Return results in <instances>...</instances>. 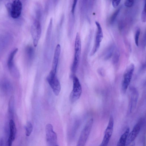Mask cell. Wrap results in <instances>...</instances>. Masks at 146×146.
Returning <instances> with one entry per match:
<instances>
[{
    "label": "cell",
    "mask_w": 146,
    "mask_h": 146,
    "mask_svg": "<svg viewBox=\"0 0 146 146\" xmlns=\"http://www.w3.org/2000/svg\"><path fill=\"white\" fill-rule=\"evenodd\" d=\"M74 60L72 66V70L75 73L78 67L81 53V42L80 36L77 33L75 38L74 47Z\"/></svg>",
    "instance_id": "obj_1"
},
{
    "label": "cell",
    "mask_w": 146,
    "mask_h": 146,
    "mask_svg": "<svg viewBox=\"0 0 146 146\" xmlns=\"http://www.w3.org/2000/svg\"><path fill=\"white\" fill-rule=\"evenodd\" d=\"M133 64H129L125 69L123 75V78L122 84V90L125 93L129 86L132 77L134 70Z\"/></svg>",
    "instance_id": "obj_2"
},
{
    "label": "cell",
    "mask_w": 146,
    "mask_h": 146,
    "mask_svg": "<svg viewBox=\"0 0 146 146\" xmlns=\"http://www.w3.org/2000/svg\"><path fill=\"white\" fill-rule=\"evenodd\" d=\"M93 123V119L92 118L87 122L81 132L77 146H84L85 145L90 133Z\"/></svg>",
    "instance_id": "obj_3"
},
{
    "label": "cell",
    "mask_w": 146,
    "mask_h": 146,
    "mask_svg": "<svg viewBox=\"0 0 146 146\" xmlns=\"http://www.w3.org/2000/svg\"><path fill=\"white\" fill-rule=\"evenodd\" d=\"M73 89L70 96V99L72 102H76L80 98L82 91L79 80L76 76L73 77Z\"/></svg>",
    "instance_id": "obj_4"
},
{
    "label": "cell",
    "mask_w": 146,
    "mask_h": 146,
    "mask_svg": "<svg viewBox=\"0 0 146 146\" xmlns=\"http://www.w3.org/2000/svg\"><path fill=\"white\" fill-rule=\"evenodd\" d=\"M46 140L47 144L49 146H58L56 133L53 130L52 125L47 124L45 128Z\"/></svg>",
    "instance_id": "obj_5"
},
{
    "label": "cell",
    "mask_w": 146,
    "mask_h": 146,
    "mask_svg": "<svg viewBox=\"0 0 146 146\" xmlns=\"http://www.w3.org/2000/svg\"><path fill=\"white\" fill-rule=\"evenodd\" d=\"M40 20V19L35 18L31 28V34L35 47L37 46L41 34V27Z\"/></svg>",
    "instance_id": "obj_6"
},
{
    "label": "cell",
    "mask_w": 146,
    "mask_h": 146,
    "mask_svg": "<svg viewBox=\"0 0 146 146\" xmlns=\"http://www.w3.org/2000/svg\"><path fill=\"white\" fill-rule=\"evenodd\" d=\"M18 50L16 48L13 50L10 53L8 59L7 65L9 71L13 76L18 78L20 74L18 69L14 63V58Z\"/></svg>",
    "instance_id": "obj_7"
},
{
    "label": "cell",
    "mask_w": 146,
    "mask_h": 146,
    "mask_svg": "<svg viewBox=\"0 0 146 146\" xmlns=\"http://www.w3.org/2000/svg\"><path fill=\"white\" fill-rule=\"evenodd\" d=\"M113 118L112 115L109 118L108 125L106 129L103 140L100 146H107L112 135L113 128Z\"/></svg>",
    "instance_id": "obj_8"
},
{
    "label": "cell",
    "mask_w": 146,
    "mask_h": 146,
    "mask_svg": "<svg viewBox=\"0 0 146 146\" xmlns=\"http://www.w3.org/2000/svg\"><path fill=\"white\" fill-rule=\"evenodd\" d=\"M47 80L54 94L58 96L60 91L61 86L56 74L50 72L47 78Z\"/></svg>",
    "instance_id": "obj_9"
},
{
    "label": "cell",
    "mask_w": 146,
    "mask_h": 146,
    "mask_svg": "<svg viewBox=\"0 0 146 146\" xmlns=\"http://www.w3.org/2000/svg\"><path fill=\"white\" fill-rule=\"evenodd\" d=\"M144 121L143 119L141 118L134 125L132 131L129 134L125 146L129 145L135 139L140 131Z\"/></svg>",
    "instance_id": "obj_10"
},
{
    "label": "cell",
    "mask_w": 146,
    "mask_h": 146,
    "mask_svg": "<svg viewBox=\"0 0 146 146\" xmlns=\"http://www.w3.org/2000/svg\"><path fill=\"white\" fill-rule=\"evenodd\" d=\"M97 27L95 39L94 46L91 52V55H94L98 50L103 38V34L102 28L100 23L98 21H95Z\"/></svg>",
    "instance_id": "obj_11"
},
{
    "label": "cell",
    "mask_w": 146,
    "mask_h": 146,
    "mask_svg": "<svg viewBox=\"0 0 146 146\" xmlns=\"http://www.w3.org/2000/svg\"><path fill=\"white\" fill-rule=\"evenodd\" d=\"M22 5L20 0H14L12 6L10 15L13 19H17L20 16Z\"/></svg>",
    "instance_id": "obj_12"
},
{
    "label": "cell",
    "mask_w": 146,
    "mask_h": 146,
    "mask_svg": "<svg viewBox=\"0 0 146 146\" xmlns=\"http://www.w3.org/2000/svg\"><path fill=\"white\" fill-rule=\"evenodd\" d=\"M131 94L129 100L128 111V114L131 113L134 110L137 104L138 97V93L137 90L135 88L131 89Z\"/></svg>",
    "instance_id": "obj_13"
},
{
    "label": "cell",
    "mask_w": 146,
    "mask_h": 146,
    "mask_svg": "<svg viewBox=\"0 0 146 146\" xmlns=\"http://www.w3.org/2000/svg\"><path fill=\"white\" fill-rule=\"evenodd\" d=\"M12 37L9 35L0 36V57L10 44Z\"/></svg>",
    "instance_id": "obj_14"
},
{
    "label": "cell",
    "mask_w": 146,
    "mask_h": 146,
    "mask_svg": "<svg viewBox=\"0 0 146 146\" xmlns=\"http://www.w3.org/2000/svg\"><path fill=\"white\" fill-rule=\"evenodd\" d=\"M60 45L58 44L57 45L55 50L52 69L50 72L54 74H56L57 67L60 53Z\"/></svg>",
    "instance_id": "obj_15"
},
{
    "label": "cell",
    "mask_w": 146,
    "mask_h": 146,
    "mask_svg": "<svg viewBox=\"0 0 146 146\" xmlns=\"http://www.w3.org/2000/svg\"><path fill=\"white\" fill-rule=\"evenodd\" d=\"M9 125L10 134L8 143V146H10L12 145L13 142L15 139L16 132V128L14 121L12 119L10 121Z\"/></svg>",
    "instance_id": "obj_16"
},
{
    "label": "cell",
    "mask_w": 146,
    "mask_h": 146,
    "mask_svg": "<svg viewBox=\"0 0 146 146\" xmlns=\"http://www.w3.org/2000/svg\"><path fill=\"white\" fill-rule=\"evenodd\" d=\"M129 128L128 127L127 128L124 133L121 136L117 143V146H125L128 136L129 133Z\"/></svg>",
    "instance_id": "obj_17"
},
{
    "label": "cell",
    "mask_w": 146,
    "mask_h": 146,
    "mask_svg": "<svg viewBox=\"0 0 146 146\" xmlns=\"http://www.w3.org/2000/svg\"><path fill=\"white\" fill-rule=\"evenodd\" d=\"M25 53L26 58L29 61H31L32 59L34 53L33 47L31 46H28L26 48Z\"/></svg>",
    "instance_id": "obj_18"
},
{
    "label": "cell",
    "mask_w": 146,
    "mask_h": 146,
    "mask_svg": "<svg viewBox=\"0 0 146 146\" xmlns=\"http://www.w3.org/2000/svg\"><path fill=\"white\" fill-rule=\"evenodd\" d=\"M25 134L27 136H29L31 134L33 129L31 123L29 121L27 122L25 126Z\"/></svg>",
    "instance_id": "obj_19"
},
{
    "label": "cell",
    "mask_w": 146,
    "mask_h": 146,
    "mask_svg": "<svg viewBox=\"0 0 146 146\" xmlns=\"http://www.w3.org/2000/svg\"><path fill=\"white\" fill-rule=\"evenodd\" d=\"M114 46L113 45L111 46L107 52L105 58L106 60H108L112 56L114 52Z\"/></svg>",
    "instance_id": "obj_20"
},
{
    "label": "cell",
    "mask_w": 146,
    "mask_h": 146,
    "mask_svg": "<svg viewBox=\"0 0 146 146\" xmlns=\"http://www.w3.org/2000/svg\"><path fill=\"white\" fill-rule=\"evenodd\" d=\"M121 9V7H120L117 9L113 13L111 16L110 20V23L112 24L115 21L116 18L119 13Z\"/></svg>",
    "instance_id": "obj_21"
},
{
    "label": "cell",
    "mask_w": 146,
    "mask_h": 146,
    "mask_svg": "<svg viewBox=\"0 0 146 146\" xmlns=\"http://www.w3.org/2000/svg\"><path fill=\"white\" fill-rule=\"evenodd\" d=\"M14 106V98L13 96L11 97L9 104V113L11 114L13 113Z\"/></svg>",
    "instance_id": "obj_22"
},
{
    "label": "cell",
    "mask_w": 146,
    "mask_h": 146,
    "mask_svg": "<svg viewBox=\"0 0 146 146\" xmlns=\"http://www.w3.org/2000/svg\"><path fill=\"white\" fill-rule=\"evenodd\" d=\"M13 1L14 0H5V6L9 15Z\"/></svg>",
    "instance_id": "obj_23"
},
{
    "label": "cell",
    "mask_w": 146,
    "mask_h": 146,
    "mask_svg": "<svg viewBox=\"0 0 146 146\" xmlns=\"http://www.w3.org/2000/svg\"><path fill=\"white\" fill-rule=\"evenodd\" d=\"M113 54V61L114 64H116L119 61V53L118 50H116Z\"/></svg>",
    "instance_id": "obj_24"
},
{
    "label": "cell",
    "mask_w": 146,
    "mask_h": 146,
    "mask_svg": "<svg viewBox=\"0 0 146 146\" xmlns=\"http://www.w3.org/2000/svg\"><path fill=\"white\" fill-rule=\"evenodd\" d=\"M140 33V29L138 28L136 30L135 33V42L136 45L138 46L139 45V40Z\"/></svg>",
    "instance_id": "obj_25"
},
{
    "label": "cell",
    "mask_w": 146,
    "mask_h": 146,
    "mask_svg": "<svg viewBox=\"0 0 146 146\" xmlns=\"http://www.w3.org/2000/svg\"><path fill=\"white\" fill-rule=\"evenodd\" d=\"M145 5L146 3L145 2L144 7L141 14V20L143 22H145L146 21V11Z\"/></svg>",
    "instance_id": "obj_26"
},
{
    "label": "cell",
    "mask_w": 146,
    "mask_h": 146,
    "mask_svg": "<svg viewBox=\"0 0 146 146\" xmlns=\"http://www.w3.org/2000/svg\"><path fill=\"white\" fill-rule=\"evenodd\" d=\"M134 0H125V5L128 7H131L133 4Z\"/></svg>",
    "instance_id": "obj_27"
},
{
    "label": "cell",
    "mask_w": 146,
    "mask_h": 146,
    "mask_svg": "<svg viewBox=\"0 0 146 146\" xmlns=\"http://www.w3.org/2000/svg\"><path fill=\"white\" fill-rule=\"evenodd\" d=\"M78 1V0H73L71 13L72 15H74L75 9Z\"/></svg>",
    "instance_id": "obj_28"
},
{
    "label": "cell",
    "mask_w": 146,
    "mask_h": 146,
    "mask_svg": "<svg viewBox=\"0 0 146 146\" xmlns=\"http://www.w3.org/2000/svg\"><path fill=\"white\" fill-rule=\"evenodd\" d=\"M121 0H112V5L114 8H116L119 4Z\"/></svg>",
    "instance_id": "obj_29"
},
{
    "label": "cell",
    "mask_w": 146,
    "mask_h": 146,
    "mask_svg": "<svg viewBox=\"0 0 146 146\" xmlns=\"http://www.w3.org/2000/svg\"><path fill=\"white\" fill-rule=\"evenodd\" d=\"M88 0H82V5L83 6L82 7H84V6L86 5Z\"/></svg>",
    "instance_id": "obj_30"
},
{
    "label": "cell",
    "mask_w": 146,
    "mask_h": 146,
    "mask_svg": "<svg viewBox=\"0 0 146 146\" xmlns=\"http://www.w3.org/2000/svg\"><path fill=\"white\" fill-rule=\"evenodd\" d=\"M53 3H54L56 4L58 0H53Z\"/></svg>",
    "instance_id": "obj_31"
}]
</instances>
